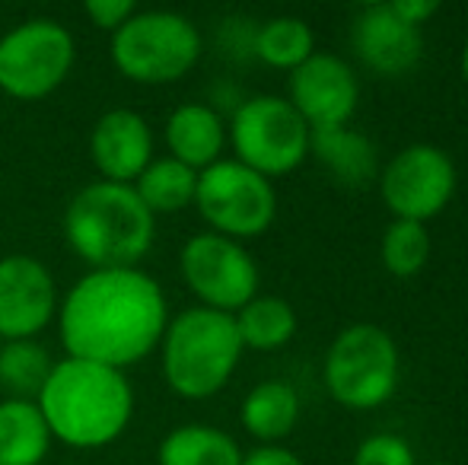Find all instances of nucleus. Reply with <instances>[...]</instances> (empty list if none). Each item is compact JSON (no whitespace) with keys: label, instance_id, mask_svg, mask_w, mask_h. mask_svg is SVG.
Returning <instances> with one entry per match:
<instances>
[{"label":"nucleus","instance_id":"1","mask_svg":"<svg viewBox=\"0 0 468 465\" xmlns=\"http://www.w3.org/2000/svg\"><path fill=\"white\" fill-rule=\"evenodd\" d=\"M166 325V293L141 268H96L58 303V332L68 357L122 373L160 348Z\"/></svg>","mask_w":468,"mask_h":465},{"label":"nucleus","instance_id":"2","mask_svg":"<svg viewBox=\"0 0 468 465\" xmlns=\"http://www.w3.org/2000/svg\"><path fill=\"white\" fill-rule=\"evenodd\" d=\"M51 440L74 449H102L124 434L134 415V389L122 370L64 357L51 366L36 398Z\"/></svg>","mask_w":468,"mask_h":465},{"label":"nucleus","instance_id":"3","mask_svg":"<svg viewBox=\"0 0 468 465\" xmlns=\"http://www.w3.org/2000/svg\"><path fill=\"white\" fill-rule=\"evenodd\" d=\"M64 236L93 271L137 268L154 246L156 217L131 185L96 179L70 198L64 211Z\"/></svg>","mask_w":468,"mask_h":465},{"label":"nucleus","instance_id":"4","mask_svg":"<svg viewBox=\"0 0 468 465\" xmlns=\"http://www.w3.org/2000/svg\"><path fill=\"white\" fill-rule=\"evenodd\" d=\"M242 351L246 348L229 312L191 306L169 319L163 332V376L176 396L201 402L217 396L233 379Z\"/></svg>","mask_w":468,"mask_h":465},{"label":"nucleus","instance_id":"5","mask_svg":"<svg viewBox=\"0 0 468 465\" xmlns=\"http://www.w3.org/2000/svg\"><path fill=\"white\" fill-rule=\"evenodd\" d=\"M204 38L188 16L173 10L134 13L112 32V64L131 83L163 87L176 83L201 61Z\"/></svg>","mask_w":468,"mask_h":465},{"label":"nucleus","instance_id":"6","mask_svg":"<svg viewBox=\"0 0 468 465\" xmlns=\"http://www.w3.org/2000/svg\"><path fill=\"white\" fill-rule=\"evenodd\" d=\"M399 344L373 322L341 329L322 360L328 396L351 411H373L386 405L399 389Z\"/></svg>","mask_w":468,"mask_h":465},{"label":"nucleus","instance_id":"7","mask_svg":"<svg viewBox=\"0 0 468 465\" xmlns=\"http://www.w3.org/2000/svg\"><path fill=\"white\" fill-rule=\"evenodd\" d=\"M309 124L283 96H252L233 112L227 137L233 160L255 169L265 179H278L309 160Z\"/></svg>","mask_w":468,"mask_h":465},{"label":"nucleus","instance_id":"8","mask_svg":"<svg viewBox=\"0 0 468 465\" xmlns=\"http://www.w3.org/2000/svg\"><path fill=\"white\" fill-rule=\"evenodd\" d=\"M195 207L210 233L242 242L271 230L278 217V192L271 179L239 160H217L197 173Z\"/></svg>","mask_w":468,"mask_h":465},{"label":"nucleus","instance_id":"9","mask_svg":"<svg viewBox=\"0 0 468 465\" xmlns=\"http://www.w3.org/2000/svg\"><path fill=\"white\" fill-rule=\"evenodd\" d=\"M74 58L68 26L48 16L26 19L0 36V90L23 102L45 100L68 80Z\"/></svg>","mask_w":468,"mask_h":465},{"label":"nucleus","instance_id":"10","mask_svg":"<svg viewBox=\"0 0 468 465\" xmlns=\"http://www.w3.org/2000/svg\"><path fill=\"white\" fill-rule=\"evenodd\" d=\"M456 185V163L437 143H408L379 169V195L392 220L427 227L450 207Z\"/></svg>","mask_w":468,"mask_h":465},{"label":"nucleus","instance_id":"11","mask_svg":"<svg viewBox=\"0 0 468 465\" xmlns=\"http://www.w3.org/2000/svg\"><path fill=\"white\" fill-rule=\"evenodd\" d=\"M182 278L201 306L217 312H239L259 297V265L249 248L220 233H197L182 246Z\"/></svg>","mask_w":468,"mask_h":465},{"label":"nucleus","instance_id":"12","mask_svg":"<svg viewBox=\"0 0 468 465\" xmlns=\"http://www.w3.org/2000/svg\"><path fill=\"white\" fill-rule=\"evenodd\" d=\"M287 102L300 112L309 131L341 128L357 112L360 80L345 58L332 51H315L300 68L290 70Z\"/></svg>","mask_w":468,"mask_h":465},{"label":"nucleus","instance_id":"13","mask_svg":"<svg viewBox=\"0 0 468 465\" xmlns=\"http://www.w3.org/2000/svg\"><path fill=\"white\" fill-rule=\"evenodd\" d=\"M58 316V287L51 271L32 255L0 259V338L32 342Z\"/></svg>","mask_w":468,"mask_h":465},{"label":"nucleus","instance_id":"14","mask_svg":"<svg viewBox=\"0 0 468 465\" xmlns=\"http://www.w3.org/2000/svg\"><path fill=\"white\" fill-rule=\"evenodd\" d=\"M90 156L105 182L134 185V179L154 160V131L134 109H109L99 115L90 134Z\"/></svg>","mask_w":468,"mask_h":465},{"label":"nucleus","instance_id":"15","mask_svg":"<svg viewBox=\"0 0 468 465\" xmlns=\"http://www.w3.org/2000/svg\"><path fill=\"white\" fill-rule=\"evenodd\" d=\"M354 51L379 77H405L424 55V36L401 23L388 4H370L354 19Z\"/></svg>","mask_w":468,"mask_h":465},{"label":"nucleus","instance_id":"16","mask_svg":"<svg viewBox=\"0 0 468 465\" xmlns=\"http://www.w3.org/2000/svg\"><path fill=\"white\" fill-rule=\"evenodd\" d=\"M166 147L173 160L201 173V169L214 166L217 160H223L227 124L207 102H186L166 118Z\"/></svg>","mask_w":468,"mask_h":465},{"label":"nucleus","instance_id":"17","mask_svg":"<svg viewBox=\"0 0 468 465\" xmlns=\"http://www.w3.org/2000/svg\"><path fill=\"white\" fill-rule=\"evenodd\" d=\"M309 156L322 163L335 182L347 188H367L379 179V156L367 134L347 128H319L309 134Z\"/></svg>","mask_w":468,"mask_h":465},{"label":"nucleus","instance_id":"18","mask_svg":"<svg viewBox=\"0 0 468 465\" xmlns=\"http://www.w3.org/2000/svg\"><path fill=\"white\" fill-rule=\"evenodd\" d=\"M239 421L246 434L259 440V447L287 440L300 421V392L283 379H265L242 398Z\"/></svg>","mask_w":468,"mask_h":465},{"label":"nucleus","instance_id":"19","mask_svg":"<svg viewBox=\"0 0 468 465\" xmlns=\"http://www.w3.org/2000/svg\"><path fill=\"white\" fill-rule=\"evenodd\" d=\"M51 449V430L36 402H0V465H42Z\"/></svg>","mask_w":468,"mask_h":465},{"label":"nucleus","instance_id":"20","mask_svg":"<svg viewBox=\"0 0 468 465\" xmlns=\"http://www.w3.org/2000/svg\"><path fill=\"white\" fill-rule=\"evenodd\" d=\"M160 465H242V449L227 430L210 424H182L163 437Z\"/></svg>","mask_w":468,"mask_h":465},{"label":"nucleus","instance_id":"21","mask_svg":"<svg viewBox=\"0 0 468 465\" xmlns=\"http://www.w3.org/2000/svg\"><path fill=\"white\" fill-rule=\"evenodd\" d=\"M150 214H179L195 205L197 173L173 156H154L131 185Z\"/></svg>","mask_w":468,"mask_h":465},{"label":"nucleus","instance_id":"22","mask_svg":"<svg viewBox=\"0 0 468 465\" xmlns=\"http://www.w3.org/2000/svg\"><path fill=\"white\" fill-rule=\"evenodd\" d=\"M236 332L242 348L252 351H278L293 342L296 335V310L283 297H252L239 312H233Z\"/></svg>","mask_w":468,"mask_h":465},{"label":"nucleus","instance_id":"23","mask_svg":"<svg viewBox=\"0 0 468 465\" xmlns=\"http://www.w3.org/2000/svg\"><path fill=\"white\" fill-rule=\"evenodd\" d=\"M252 51L261 64L278 70H296L306 58L315 55V36L306 19L274 16L255 29Z\"/></svg>","mask_w":468,"mask_h":465},{"label":"nucleus","instance_id":"24","mask_svg":"<svg viewBox=\"0 0 468 465\" xmlns=\"http://www.w3.org/2000/svg\"><path fill=\"white\" fill-rule=\"evenodd\" d=\"M51 366H55V360L36 338L32 342H4V348H0V389L6 392V398L36 402Z\"/></svg>","mask_w":468,"mask_h":465},{"label":"nucleus","instance_id":"25","mask_svg":"<svg viewBox=\"0 0 468 465\" xmlns=\"http://www.w3.org/2000/svg\"><path fill=\"white\" fill-rule=\"evenodd\" d=\"M379 255L392 278H414L431 259V233L414 220H392L382 233Z\"/></svg>","mask_w":468,"mask_h":465},{"label":"nucleus","instance_id":"26","mask_svg":"<svg viewBox=\"0 0 468 465\" xmlns=\"http://www.w3.org/2000/svg\"><path fill=\"white\" fill-rule=\"evenodd\" d=\"M354 465H418L414 449L399 434H373L354 453Z\"/></svg>","mask_w":468,"mask_h":465},{"label":"nucleus","instance_id":"27","mask_svg":"<svg viewBox=\"0 0 468 465\" xmlns=\"http://www.w3.org/2000/svg\"><path fill=\"white\" fill-rule=\"evenodd\" d=\"M83 10L93 19V26H99V29H105V32H115L134 16L137 6H134V0H87Z\"/></svg>","mask_w":468,"mask_h":465},{"label":"nucleus","instance_id":"28","mask_svg":"<svg viewBox=\"0 0 468 465\" xmlns=\"http://www.w3.org/2000/svg\"><path fill=\"white\" fill-rule=\"evenodd\" d=\"M392 13L401 19V23L414 26V29H420V26L427 23L431 16H437L440 13V4L437 0H392Z\"/></svg>","mask_w":468,"mask_h":465},{"label":"nucleus","instance_id":"29","mask_svg":"<svg viewBox=\"0 0 468 465\" xmlns=\"http://www.w3.org/2000/svg\"><path fill=\"white\" fill-rule=\"evenodd\" d=\"M242 465H303V460L293 449L271 443V447H255L249 453H242Z\"/></svg>","mask_w":468,"mask_h":465},{"label":"nucleus","instance_id":"30","mask_svg":"<svg viewBox=\"0 0 468 465\" xmlns=\"http://www.w3.org/2000/svg\"><path fill=\"white\" fill-rule=\"evenodd\" d=\"M459 70H463V80H465V87H468V38H465V45H463V58H459Z\"/></svg>","mask_w":468,"mask_h":465},{"label":"nucleus","instance_id":"31","mask_svg":"<svg viewBox=\"0 0 468 465\" xmlns=\"http://www.w3.org/2000/svg\"><path fill=\"white\" fill-rule=\"evenodd\" d=\"M424 465H450V462H424Z\"/></svg>","mask_w":468,"mask_h":465},{"label":"nucleus","instance_id":"32","mask_svg":"<svg viewBox=\"0 0 468 465\" xmlns=\"http://www.w3.org/2000/svg\"><path fill=\"white\" fill-rule=\"evenodd\" d=\"M0 348H4V338H0Z\"/></svg>","mask_w":468,"mask_h":465}]
</instances>
